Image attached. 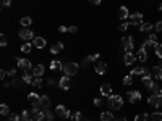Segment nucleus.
<instances>
[{"label":"nucleus","mask_w":162,"mask_h":121,"mask_svg":"<svg viewBox=\"0 0 162 121\" xmlns=\"http://www.w3.org/2000/svg\"><path fill=\"white\" fill-rule=\"evenodd\" d=\"M107 105H109V108H110V110H120L123 107V97H122V95H110Z\"/></svg>","instance_id":"f257e3e1"},{"label":"nucleus","mask_w":162,"mask_h":121,"mask_svg":"<svg viewBox=\"0 0 162 121\" xmlns=\"http://www.w3.org/2000/svg\"><path fill=\"white\" fill-rule=\"evenodd\" d=\"M78 68H80V66H78L76 63H65L63 66H62L63 73L67 74V76H70V78L73 76V74H76V73H78Z\"/></svg>","instance_id":"f03ea898"},{"label":"nucleus","mask_w":162,"mask_h":121,"mask_svg":"<svg viewBox=\"0 0 162 121\" xmlns=\"http://www.w3.org/2000/svg\"><path fill=\"white\" fill-rule=\"evenodd\" d=\"M128 23L131 24V26H141V24H143V15L141 13H131L128 18Z\"/></svg>","instance_id":"7ed1b4c3"},{"label":"nucleus","mask_w":162,"mask_h":121,"mask_svg":"<svg viewBox=\"0 0 162 121\" xmlns=\"http://www.w3.org/2000/svg\"><path fill=\"white\" fill-rule=\"evenodd\" d=\"M31 118H33V121H42L45 116H44V110H41L38 107H33V110H31Z\"/></svg>","instance_id":"20e7f679"},{"label":"nucleus","mask_w":162,"mask_h":121,"mask_svg":"<svg viewBox=\"0 0 162 121\" xmlns=\"http://www.w3.org/2000/svg\"><path fill=\"white\" fill-rule=\"evenodd\" d=\"M18 36L21 37L24 42H29L31 39H34V34H33V31L31 29H28V28H21V31L18 32Z\"/></svg>","instance_id":"39448f33"},{"label":"nucleus","mask_w":162,"mask_h":121,"mask_svg":"<svg viewBox=\"0 0 162 121\" xmlns=\"http://www.w3.org/2000/svg\"><path fill=\"white\" fill-rule=\"evenodd\" d=\"M55 113H57V116H60L62 119H67V118H71V115L70 112L67 110V107H63V105H59V107L55 108Z\"/></svg>","instance_id":"423d86ee"},{"label":"nucleus","mask_w":162,"mask_h":121,"mask_svg":"<svg viewBox=\"0 0 162 121\" xmlns=\"http://www.w3.org/2000/svg\"><path fill=\"white\" fill-rule=\"evenodd\" d=\"M28 100L31 102V105H33V107L41 108V95H38L36 92H31V94L28 95Z\"/></svg>","instance_id":"0eeeda50"},{"label":"nucleus","mask_w":162,"mask_h":121,"mask_svg":"<svg viewBox=\"0 0 162 121\" xmlns=\"http://www.w3.org/2000/svg\"><path fill=\"white\" fill-rule=\"evenodd\" d=\"M148 102H149V105H153V107H162V95H159V94L151 95L148 99Z\"/></svg>","instance_id":"6e6552de"},{"label":"nucleus","mask_w":162,"mask_h":121,"mask_svg":"<svg viewBox=\"0 0 162 121\" xmlns=\"http://www.w3.org/2000/svg\"><path fill=\"white\" fill-rule=\"evenodd\" d=\"M16 65H18V68L24 69V71L31 69V62H29L28 58H16Z\"/></svg>","instance_id":"1a4fd4ad"},{"label":"nucleus","mask_w":162,"mask_h":121,"mask_svg":"<svg viewBox=\"0 0 162 121\" xmlns=\"http://www.w3.org/2000/svg\"><path fill=\"white\" fill-rule=\"evenodd\" d=\"M122 44H123V47H125L127 52H131L133 50V39H131V36H125L122 39Z\"/></svg>","instance_id":"9d476101"},{"label":"nucleus","mask_w":162,"mask_h":121,"mask_svg":"<svg viewBox=\"0 0 162 121\" xmlns=\"http://www.w3.org/2000/svg\"><path fill=\"white\" fill-rule=\"evenodd\" d=\"M59 86H60V87L63 89V90H68V89H70V86H71L70 76H67V74H65L63 78H60V81H59Z\"/></svg>","instance_id":"9b49d317"},{"label":"nucleus","mask_w":162,"mask_h":121,"mask_svg":"<svg viewBox=\"0 0 162 121\" xmlns=\"http://www.w3.org/2000/svg\"><path fill=\"white\" fill-rule=\"evenodd\" d=\"M123 62L127 66H130V65H133L135 62H136V55H133L131 52H127L125 53V57H123Z\"/></svg>","instance_id":"f8f14e48"},{"label":"nucleus","mask_w":162,"mask_h":121,"mask_svg":"<svg viewBox=\"0 0 162 121\" xmlns=\"http://www.w3.org/2000/svg\"><path fill=\"white\" fill-rule=\"evenodd\" d=\"M33 45H34L36 49H44V47H45V39L36 36V37L33 39Z\"/></svg>","instance_id":"ddd939ff"},{"label":"nucleus","mask_w":162,"mask_h":121,"mask_svg":"<svg viewBox=\"0 0 162 121\" xmlns=\"http://www.w3.org/2000/svg\"><path fill=\"white\" fill-rule=\"evenodd\" d=\"M44 71H45L44 65H36V66L33 68V76L34 78H41L44 74Z\"/></svg>","instance_id":"4468645a"},{"label":"nucleus","mask_w":162,"mask_h":121,"mask_svg":"<svg viewBox=\"0 0 162 121\" xmlns=\"http://www.w3.org/2000/svg\"><path fill=\"white\" fill-rule=\"evenodd\" d=\"M101 95H104V97H110L112 95V86L110 84H102L101 86Z\"/></svg>","instance_id":"2eb2a0df"},{"label":"nucleus","mask_w":162,"mask_h":121,"mask_svg":"<svg viewBox=\"0 0 162 121\" xmlns=\"http://www.w3.org/2000/svg\"><path fill=\"white\" fill-rule=\"evenodd\" d=\"M139 99H141V94L138 92V90H130V92H128V100L131 103H136Z\"/></svg>","instance_id":"dca6fc26"},{"label":"nucleus","mask_w":162,"mask_h":121,"mask_svg":"<svg viewBox=\"0 0 162 121\" xmlns=\"http://www.w3.org/2000/svg\"><path fill=\"white\" fill-rule=\"evenodd\" d=\"M141 84H143L146 89H151V87H153V84H154L153 76H143V79H141Z\"/></svg>","instance_id":"f3484780"},{"label":"nucleus","mask_w":162,"mask_h":121,"mask_svg":"<svg viewBox=\"0 0 162 121\" xmlns=\"http://www.w3.org/2000/svg\"><path fill=\"white\" fill-rule=\"evenodd\" d=\"M151 76L154 79H162V66H154L151 69Z\"/></svg>","instance_id":"a211bd4d"},{"label":"nucleus","mask_w":162,"mask_h":121,"mask_svg":"<svg viewBox=\"0 0 162 121\" xmlns=\"http://www.w3.org/2000/svg\"><path fill=\"white\" fill-rule=\"evenodd\" d=\"M94 69H96L97 74H104V73L107 71V65L104 63V62H97V63H96V68H94Z\"/></svg>","instance_id":"6ab92c4d"},{"label":"nucleus","mask_w":162,"mask_h":121,"mask_svg":"<svg viewBox=\"0 0 162 121\" xmlns=\"http://www.w3.org/2000/svg\"><path fill=\"white\" fill-rule=\"evenodd\" d=\"M118 18H120V19L130 18V12H128L127 7H120V8H118Z\"/></svg>","instance_id":"aec40b11"},{"label":"nucleus","mask_w":162,"mask_h":121,"mask_svg":"<svg viewBox=\"0 0 162 121\" xmlns=\"http://www.w3.org/2000/svg\"><path fill=\"white\" fill-rule=\"evenodd\" d=\"M50 107V99L47 95H41V108L42 110H47Z\"/></svg>","instance_id":"412c9836"},{"label":"nucleus","mask_w":162,"mask_h":121,"mask_svg":"<svg viewBox=\"0 0 162 121\" xmlns=\"http://www.w3.org/2000/svg\"><path fill=\"white\" fill-rule=\"evenodd\" d=\"M62 50H63V44H62V42H55V44L50 47V52H52V53H60Z\"/></svg>","instance_id":"4be33fe9"},{"label":"nucleus","mask_w":162,"mask_h":121,"mask_svg":"<svg viewBox=\"0 0 162 121\" xmlns=\"http://www.w3.org/2000/svg\"><path fill=\"white\" fill-rule=\"evenodd\" d=\"M146 58H148V52L143 50V49H139L138 53H136V60H139V62H146Z\"/></svg>","instance_id":"5701e85b"},{"label":"nucleus","mask_w":162,"mask_h":121,"mask_svg":"<svg viewBox=\"0 0 162 121\" xmlns=\"http://www.w3.org/2000/svg\"><path fill=\"white\" fill-rule=\"evenodd\" d=\"M153 23H143V24H141V26H139V31L141 32H149V31H153Z\"/></svg>","instance_id":"b1692460"},{"label":"nucleus","mask_w":162,"mask_h":121,"mask_svg":"<svg viewBox=\"0 0 162 121\" xmlns=\"http://www.w3.org/2000/svg\"><path fill=\"white\" fill-rule=\"evenodd\" d=\"M101 121H117V119H113V115L110 112H104L101 113Z\"/></svg>","instance_id":"393cba45"},{"label":"nucleus","mask_w":162,"mask_h":121,"mask_svg":"<svg viewBox=\"0 0 162 121\" xmlns=\"http://www.w3.org/2000/svg\"><path fill=\"white\" fill-rule=\"evenodd\" d=\"M33 47H34V45L31 44V42H24V44L21 45V52H23V53H29L31 50H33Z\"/></svg>","instance_id":"a878e982"},{"label":"nucleus","mask_w":162,"mask_h":121,"mask_svg":"<svg viewBox=\"0 0 162 121\" xmlns=\"http://www.w3.org/2000/svg\"><path fill=\"white\" fill-rule=\"evenodd\" d=\"M62 66H63V65H62L59 60H54V62L50 63V69H52V71H55V69H62Z\"/></svg>","instance_id":"bb28decb"},{"label":"nucleus","mask_w":162,"mask_h":121,"mask_svg":"<svg viewBox=\"0 0 162 121\" xmlns=\"http://www.w3.org/2000/svg\"><path fill=\"white\" fill-rule=\"evenodd\" d=\"M149 119V115L148 113H139L135 116V121H148Z\"/></svg>","instance_id":"cd10ccee"},{"label":"nucleus","mask_w":162,"mask_h":121,"mask_svg":"<svg viewBox=\"0 0 162 121\" xmlns=\"http://www.w3.org/2000/svg\"><path fill=\"white\" fill-rule=\"evenodd\" d=\"M0 115H2V116H7V115H10V108H8V105H2V107H0Z\"/></svg>","instance_id":"c85d7f7f"},{"label":"nucleus","mask_w":162,"mask_h":121,"mask_svg":"<svg viewBox=\"0 0 162 121\" xmlns=\"http://www.w3.org/2000/svg\"><path fill=\"white\" fill-rule=\"evenodd\" d=\"M131 82H133V76L131 74H127V76L123 78V86L127 87V86H131Z\"/></svg>","instance_id":"c756f323"},{"label":"nucleus","mask_w":162,"mask_h":121,"mask_svg":"<svg viewBox=\"0 0 162 121\" xmlns=\"http://www.w3.org/2000/svg\"><path fill=\"white\" fill-rule=\"evenodd\" d=\"M156 47V44H153V42H149V40H146V42L143 44V50H146V52H148V50H151V49H154Z\"/></svg>","instance_id":"7c9ffc66"},{"label":"nucleus","mask_w":162,"mask_h":121,"mask_svg":"<svg viewBox=\"0 0 162 121\" xmlns=\"http://www.w3.org/2000/svg\"><path fill=\"white\" fill-rule=\"evenodd\" d=\"M33 74H28V73H26V74H23V81H24V82L26 84H33Z\"/></svg>","instance_id":"2f4dec72"},{"label":"nucleus","mask_w":162,"mask_h":121,"mask_svg":"<svg viewBox=\"0 0 162 121\" xmlns=\"http://www.w3.org/2000/svg\"><path fill=\"white\" fill-rule=\"evenodd\" d=\"M21 121H33V118H31V113H29V112H23V113H21Z\"/></svg>","instance_id":"473e14b6"},{"label":"nucleus","mask_w":162,"mask_h":121,"mask_svg":"<svg viewBox=\"0 0 162 121\" xmlns=\"http://www.w3.org/2000/svg\"><path fill=\"white\" fill-rule=\"evenodd\" d=\"M29 24H31V18H29V16L21 18V26H23V28H28Z\"/></svg>","instance_id":"72a5a7b5"},{"label":"nucleus","mask_w":162,"mask_h":121,"mask_svg":"<svg viewBox=\"0 0 162 121\" xmlns=\"http://www.w3.org/2000/svg\"><path fill=\"white\" fill-rule=\"evenodd\" d=\"M31 86H33V87H41V86H42V79H41V78H34Z\"/></svg>","instance_id":"f704fd0d"},{"label":"nucleus","mask_w":162,"mask_h":121,"mask_svg":"<svg viewBox=\"0 0 162 121\" xmlns=\"http://www.w3.org/2000/svg\"><path fill=\"white\" fill-rule=\"evenodd\" d=\"M94 60H96V58H94V55H91V57H86L85 60H83V66H88V65H89L91 62H94Z\"/></svg>","instance_id":"c9c22d12"},{"label":"nucleus","mask_w":162,"mask_h":121,"mask_svg":"<svg viewBox=\"0 0 162 121\" xmlns=\"http://www.w3.org/2000/svg\"><path fill=\"white\" fill-rule=\"evenodd\" d=\"M153 121H162V113L157 112V113H153V116H151Z\"/></svg>","instance_id":"e433bc0d"},{"label":"nucleus","mask_w":162,"mask_h":121,"mask_svg":"<svg viewBox=\"0 0 162 121\" xmlns=\"http://www.w3.org/2000/svg\"><path fill=\"white\" fill-rule=\"evenodd\" d=\"M148 40H149V42H153V44H157V36H156L154 32H151L149 37H148Z\"/></svg>","instance_id":"4c0bfd02"},{"label":"nucleus","mask_w":162,"mask_h":121,"mask_svg":"<svg viewBox=\"0 0 162 121\" xmlns=\"http://www.w3.org/2000/svg\"><path fill=\"white\" fill-rule=\"evenodd\" d=\"M44 116H45V119H49V121H52V119H54V115H52V113L49 112V108H47V110H44Z\"/></svg>","instance_id":"58836bf2"},{"label":"nucleus","mask_w":162,"mask_h":121,"mask_svg":"<svg viewBox=\"0 0 162 121\" xmlns=\"http://www.w3.org/2000/svg\"><path fill=\"white\" fill-rule=\"evenodd\" d=\"M71 119H73V121H81V113H80V112L73 113V115H71Z\"/></svg>","instance_id":"ea45409f"},{"label":"nucleus","mask_w":162,"mask_h":121,"mask_svg":"<svg viewBox=\"0 0 162 121\" xmlns=\"http://www.w3.org/2000/svg\"><path fill=\"white\" fill-rule=\"evenodd\" d=\"M154 31H156V32H162V21H159V23L154 24Z\"/></svg>","instance_id":"a19ab883"},{"label":"nucleus","mask_w":162,"mask_h":121,"mask_svg":"<svg viewBox=\"0 0 162 121\" xmlns=\"http://www.w3.org/2000/svg\"><path fill=\"white\" fill-rule=\"evenodd\" d=\"M7 36H5V34H2V37H0V45H2V47H5V45H7Z\"/></svg>","instance_id":"79ce46f5"},{"label":"nucleus","mask_w":162,"mask_h":121,"mask_svg":"<svg viewBox=\"0 0 162 121\" xmlns=\"http://www.w3.org/2000/svg\"><path fill=\"white\" fill-rule=\"evenodd\" d=\"M128 26H130V23H122V24H120V31H122V32H125V31H127V29H128Z\"/></svg>","instance_id":"37998d69"},{"label":"nucleus","mask_w":162,"mask_h":121,"mask_svg":"<svg viewBox=\"0 0 162 121\" xmlns=\"http://www.w3.org/2000/svg\"><path fill=\"white\" fill-rule=\"evenodd\" d=\"M20 119H21V116H18L15 113H10V121H20Z\"/></svg>","instance_id":"c03bdc74"},{"label":"nucleus","mask_w":162,"mask_h":121,"mask_svg":"<svg viewBox=\"0 0 162 121\" xmlns=\"http://www.w3.org/2000/svg\"><path fill=\"white\" fill-rule=\"evenodd\" d=\"M2 5L3 7H10V5H12V0H2Z\"/></svg>","instance_id":"a18cd8bd"},{"label":"nucleus","mask_w":162,"mask_h":121,"mask_svg":"<svg viewBox=\"0 0 162 121\" xmlns=\"http://www.w3.org/2000/svg\"><path fill=\"white\" fill-rule=\"evenodd\" d=\"M76 31H78V28H76V26H70V28H68V32H71V34H75Z\"/></svg>","instance_id":"49530a36"},{"label":"nucleus","mask_w":162,"mask_h":121,"mask_svg":"<svg viewBox=\"0 0 162 121\" xmlns=\"http://www.w3.org/2000/svg\"><path fill=\"white\" fill-rule=\"evenodd\" d=\"M94 105H96V107H101V105H102V100H101V99H96V100H94Z\"/></svg>","instance_id":"de8ad7c7"},{"label":"nucleus","mask_w":162,"mask_h":121,"mask_svg":"<svg viewBox=\"0 0 162 121\" xmlns=\"http://www.w3.org/2000/svg\"><path fill=\"white\" fill-rule=\"evenodd\" d=\"M7 74H8V71H5V69H2V71H0V78H5V76H7Z\"/></svg>","instance_id":"09e8293b"},{"label":"nucleus","mask_w":162,"mask_h":121,"mask_svg":"<svg viewBox=\"0 0 162 121\" xmlns=\"http://www.w3.org/2000/svg\"><path fill=\"white\" fill-rule=\"evenodd\" d=\"M59 31H60V32H67V31H68V28H67V26H60Z\"/></svg>","instance_id":"8fccbe9b"},{"label":"nucleus","mask_w":162,"mask_h":121,"mask_svg":"<svg viewBox=\"0 0 162 121\" xmlns=\"http://www.w3.org/2000/svg\"><path fill=\"white\" fill-rule=\"evenodd\" d=\"M91 3H94V5H101V0H89Z\"/></svg>","instance_id":"3c124183"},{"label":"nucleus","mask_w":162,"mask_h":121,"mask_svg":"<svg viewBox=\"0 0 162 121\" xmlns=\"http://www.w3.org/2000/svg\"><path fill=\"white\" fill-rule=\"evenodd\" d=\"M15 73H16V69H15V68H12V69H10V71H8V74H10V76H13Z\"/></svg>","instance_id":"603ef678"},{"label":"nucleus","mask_w":162,"mask_h":121,"mask_svg":"<svg viewBox=\"0 0 162 121\" xmlns=\"http://www.w3.org/2000/svg\"><path fill=\"white\" fill-rule=\"evenodd\" d=\"M117 121H128V119H125V118H120V119H117Z\"/></svg>","instance_id":"864d4df0"},{"label":"nucleus","mask_w":162,"mask_h":121,"mask_svg":"<svg viewBox=\"0 0 162 121\" xmlns=\"http://www.w3.org/2000/svg\"><path fill=\"white\" fill-rule=\"evenodd\" d=\"M159 95H162V87H160V90H159Z\"/></svg>","instance_id":"5fc2aeb1"}]
</instances>
